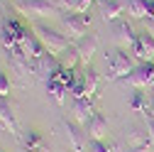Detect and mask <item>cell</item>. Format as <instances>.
<instances>
[{"label": "cell", "mask_w": 154, "mask_h": 152, "mask_svg": "<svg viewBox=\"0 0 154 152\" xmlns=\"http://www.w3.org/2000/svg\"><path fill=\"white\" fill-rule=\"evenodd\" d=\"M71 96L76 101H81V98H88V91H86V79H83V74H79V79H76V84L71 86Z\"/></svg>", "instance_id": "obj_19"}, {"label": "cell", "mask_w": 154, "mask_h": 152, "mask_svg": "<svg viewBox=\"0 0 154 152\" xmlns=\"http://www.w3.org/2000/svg\"><path fill=\"white\" fill-rule=\"evenodd\" d=\"M122 81H125V84H130V86H134L137 91L149 88V86H152V81H154V62H142L140 66H134V69H132V74H130V76H125Z\"/></svg>", "instance_id": "obj_4"}, {"label": "cell", "mask_w": 154, "mask_h": 152, "mask_svg": "<svg viewBox=\"0 0 154 152\" xmlns=\"http://www.w3.org/2000/svg\"><path fill=\"white\" fill-rule=\"evenodd\" d=\"M59 62H61V66L64 69H73L76 66V62H81L79 59V52H76V47L71 44V47H66L61 54H59Z\"/></svg>", "instance_id": "obj_15"}, {"label": "cell", "mask_w": 154, "mask_h": 152, "mask_svg": "<svg viewBox=\"0 0 154 152\" xmlns=\"http://www.w3.org/2000/svg\"><path fill=\"white\" fill-rule=\"evenodd\" d=\"M88 152H112V147L108 142H103V140H93L91 147H88Z\"/></svg>", "instance_id": "obj_21"}, {"label": "cell", "mask_w": 154, "mask_h": 152, "mask_svg": "<svg viewBox=\"0 0 154 152\" xmlns=\"http://www.w3.org/2000/svg\"><path fill=\"white\" fill-rule=\"evenodd\" d=\"M100 12L105 20H118L122 15V3H118V0H100Z\"/></svg>", "instance_id": "obj_11"}, {"label": "cell", "mask_w": 154, "mask_h": 152, "mask_svg": "<svg viewBox=\"0 0 154 152\" xmlns=\"http://www.w3.org/2000/svg\"><path fill=\"white\" fill-rule=\"evenodd\" d=\"M32 32L37 34V40L47 47V52L54 54V56H59L66 47H71L69 40H66V34L56 32L54 27H49V25H44V22H34V25H32Z\"/></svg>", "instance_id": "obj_1"}, {"label": "cell", "mask_w": 154, "mask_h": 152, "mask_svg": "<svg viewBox=\"0 0 154 152\" xmlns=\"http://www.w3.org/2000/svg\"><path fill=\"white\" fill-rule=\"evenodd\" d=\"M93 116H95V110H93L91 98H81V101H76V103H73V118H76V123L88 125Z\"/></svg>", "instance_id": "obj_8"}, {"label": "cell", "mask_w": 154, "mask_h": 152, "mask_svg": "<svg viewBox=\"0 0 154 152\" xmlns=\"http://www.w3.org/2000/svg\"><path fill=\"white\" fill-rule=\"evenodd\" d=\"M127 152H149V147H130Z\"/></svg>", "instance_id": "obj_26"}, {"label": "cell", "mask_w": 154, "mask_h": 152, "mask_svg": "<svg viewBox=\"0 0 154 152\" xmlns=\"http://www.w3.org/2000/svg\"><path fill=\"white\" fill-rule=\"evenodd\" d=\"M147 132H149V138H152V142H154V118L147 120Z\"/></svg>", "instance_id": "obj_23"}, {"label": "cell", "mask_w": 154, "mask_h": 152, "mask_svg": "<svg viewBox=\"0 0 154 152\" xmlns=\"http://www.w3.org/2000/svg\"><path fill=\"white\" fill-rule=\"evenodd\" d=\"M105 62H108V71H110V79H125V76L132 74L134 64L130 59V54L125 49H112L105 54Z\"/></svg>", "instance_id": "obj_2"}, {"label": "cell", "mask_w": 154, "mask_h": 152, "mask_svg": "<svg viewBox=\"0 0 154 152\" xmlns=\"http://www.w3.org/2000/svg\"><path fill=\"white\" fill-rule=\"evenodd\" d=\"M76 79H79V74H76L73 69H61V71H59V81H61L69 91H71V86L76 84Z\"/></svg>", "instance_id": "obj_20"}, {"label": "cell", "mask_w": 154, "mask_h": 152, "mask_svg": "<svg viewBox=\"0 0 154 152\" xmlns=\"http://www.w3.org/2000/svg\"><path fill=\"white\" fill-rule=\"evenodd\" d=\"M147 118H154V98L149 101V108H147Z\"/></svg>", "instance_id": "obj_24"}, {"label": "cell", "mask_w": 154, "mask_h": 152, "mask_svg": "<svg viewBox=\"0 0 154 152\" xmlns=\"http://www.w3.org/2000/svg\"><path fill=\"white\" fill-rule=\"evenodd\" d=\"M47 91L51 93V98L56 101V103H64V98H66V93H69V88L59 81V79H49L47 81Z\"/></svg>", "instance_id": "obj_12"}, {"label": "cell", "mask_w": 154, "mask_h": 152, "mask_svg": "<svg viewBox=\"0 0 154 152\" xmlns=\"http://www.w3.org/2000/svg\"><path fill=\"white\" fill-rule=\"evenodd\" d=\"M83 79H86V91H88V98H91V96H95V91H98V71H95L93 66H86Z\"/></svg>", "instance_id": "obj_16"}, {"label": "cell", "mask_w": 154, "mask_h": 152, "mask_svg": "<svg viewBox=\"0 0 154 152\" xmlns=\"http://www.w3.org/2000/svg\"><path fill=\"white\" fill-rule=\"evenodd\" d=\"M73 47H76V52H79V59L88 66L91 56L95 54V49H98V37H95V34H86V37H81Z\"/></svg>", "instance_id": "obj_6"}, {"label": "cell", "mask_w": 154, "mask_h": 152, "mask_svg": "<svg viewBox=\"0 0 154 152\" xmlns=\"http://www.w3.org/2000/svg\"><path fill=\"white\" fill-rule=\"evenodd\" d=\"M130 108L134 110V113H147V108H149V101H147V96L144 93H132V98H130Z\"/></svg>", "instance_id": "obj_17"}, {"label": "cell", "mask_w": 154, "mask_h": 152, "mask_svg": "<svg viewBox=\"0 0 154 152\" xmlns=\"http://www.w3.org/2000/svg\"><path fill=\"white\" fill-rule=\"evenodd\" d=\"M0 123H3V128L10 132L12 138H20V128H17V120H15V113L12 108L0 98Z\"/></svg>", "instance_id": "obj_7"}, {"label": "cell", "mask_w": 154, "mask_h": 152, "mask_svg": "<svg viewBox=\"0 0 154 152\" xmlns=\"http://www.w3.org/2000/svg\"><path fill=\"white\" fill-rule=\"evenodd\" d=\"M10 93V79H8V74L0 71V98H5Z\"/></svg>", "instance_id": "obj_22"}, {"label": "cell", "mask_w": 154, "mask_h": 152, "mask_svg": "<svg viewBox=\"0 0 154 152\" xmlns=\"http://www.w3.org/2000/svg\"><path fill=\"white\" fill-rule=\"evenodd\" d=\"M86 132L91 140H103L108 135V120L100 116V113H95V116L91 118V123L86 125Z\"/></svg>", "instance_id": "obj_9"}, {"label": "cell", "mask_w": 154, "mask_h": 152, "mask_svg": "<svg viewBox=\"0 0 154 152\" xmlns=\"http://www.w3.org/2000/svg\"><path fill=\"white\" fill-rule=\"evenodd\" d=\"M22 142H25V147H27L29 152H39V150H44V145H42V135H39L37 130H27L25 138H22Z\"/></svg>", "instance_id": "obj_14"}, {"label": "cell", "mask_w": 154, "mask_h": 152, "mask_svg": "<svg viewBox=\"0 0 154 152\" xmlns=\"http://www.w3.org/2000/svg\"><path fill=\"white\" fill-rule=\"evenodd\" d=\"M91 25V15L83 12V15H76V12H69L64 15V30L69 32V37H86V30Z\"/></svg>", "instance_id": "obj_5"}, {"label": "cell", "mask_w": 154, "mask_h": 152, "mask_svg": "<svg viewBox=\"0 0 154 152\" xmlns=\"http://www.w3.org/2000/svg\"><path fill=\"white\" fill-rule=\"evenodd\" d=\"M15 8L22 15H34V17H47V15H59V8L49 0H15Z\"/></svg>", "instance_id": "obj_3"}, {"label": "cell", "mask_w": 154, "mask_h": 152, "mask_svg": "<svg viewBox=\"0 0 154 152\" xmlns=\"http://www.w3.org/2000/svg\"><path fill=\"white\" fill-rule=\"evenodd\" d=\"M59 3H61L64 8H73V5H76V0H59Z\"/></svg>", "instance_id": "obj_25"}, {"label": "cell", "mask_w": 154, "mask_h": 152, "mask_svg": "<svg viewBox=\"0 0 154 152\" xmlns=\"http://www.w3.org/2000/svg\"><path fill=\"white\" fill-rule=\"evenodd\" d=\"M118 42L120 44H127V47H132L134 42H137V34H134L132 25H127V22H120L118 25Z\"/></svg>", "instance_id": "obj_13"}, {"label": "cell", "mask_w": 154, "mask_h": 152, "mask_svg": "<svg viewBox=\"0 0 154 152\" xmlns=\"http://www.w3.org/2000/svg\"><path fill=\"white\" fill-rule=\"evenodd\" d=\"M149 88H152V93H154V81H152V86H149Z\"/></svg>", "instance_id": "obj_27"}, {"label": "cell", "mask_w": 154, "mask_h": 152, "mask_svg": "<svg viewBox=\"0 0 154 152\" xmlns=\"http://www.w3.org/2000/svg\"><path fill=\"white\" fill-rule=\"evenodd\" d=\"M127 12L132 17H147V0H130L127 3Z\"/></svg>", "instance_id": "obj_18"}, {"label": "cell", "mask_w": 154, "mask_h": 152, "mask_svg": "<svg viewBox=\"0 0 154 152\" xmlns=\"http://www.w3.org/2000/svg\"><path fill=\"white\" fill-rule=\"evenodd\" d=\"M66 138H69V145L73 152H83V132L73 123H66Z\"/></svg>", "instance_id": "obj_10"}]
</instances>
